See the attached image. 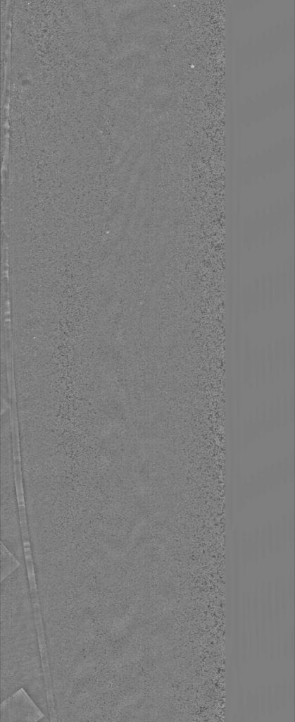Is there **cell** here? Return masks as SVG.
<instances>
[{"label":"cell","instance_id":"6da1fadb","mask_svg":"<svg viewBox=\"0 0 295 722\" xmlns=\"http://www.w3.org/2000/svg\"><path fill=\"white\" fill-rule=\"evenodd\" d=\"M1 702L23 688L51 719L26 564L1 581Z\"/></svg>","mask_w":295,"mask_h":722},{"label":"cell","instance_id":"7a4b0ae2","mask_svg":"<svg viewBox=\"0 0 295 722\" xmlns=\"http://www.w3.org/2000/svg\"><path fill=\"white\" fill-rule=\"evenodd\" d=\"M44 716L23 688L11 694L1 704V722L39 721Z\"/></svg>","mask_w":295,"mask_h":722},{"label":"cell","instance_id":"3957f363","mask_svg":"<svg viewBox=\"0 0 295 722\" xmlns=\"http://www.w3.org/2000/svg\"><path fill=\"white\" fill-rule=\"evenodd\" d=\"M1 581L11 574L20 565L15 555L1 542Z\"/></svg>","mask_w":295,"mask_h":722}]
</instances>
